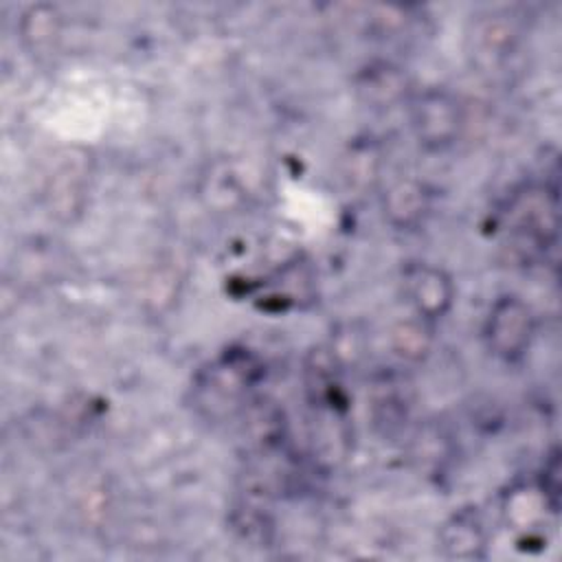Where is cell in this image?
I'll use <instances>...</instances> for the list:
<instances>
[{
  "label": "cell",
  "mask_w": 562,
  "mask_h": 562,
  "mask_svg": "<svg viewBox=\"0 0 562 562\" xmlns=\"http://www.w3.org/2000/svg\"><path fill=\"white\" fill-rule=\"evenodd\" d=\"M411 127L424 149L441 151L459 138L463 110L452 92L428 88L411 101Z\"/></svg>",
  "instance_id": "cell-2"
},
{
  "label": "cell",
  "mask_w": 562,
  "mask_h": 562,
  "mask_svg": "<svg viewBox=\"0 0 562 562\" xmlns=\"http://www.w3.org/2000/svg\"><path fill=\"white\" fill-rule=\"evenodd\" d=\"M356 90L371 108H389L406 94V77L386 61L371 64L356 77Z\"/></svg>",
  "instance_id": "cell-6"
},
{
  "label": "cell",
  "mask_w": 562,
  "mask_h": 562,
  "mask_svg": "<svg viewBox=\"0 0 562 562\" xmlns=\"http://www.w3.org/2000/svg\"><path fill=\"white\" fill-rule=\"evenodd\" d=\"M18 29H20V40L29 50L33 53L48 50L59 40L61 13L57 7L48 2H35L22 11Z\"/></svg>",
  "instance_id": "cell-7"
},
{
  "label": "cell",
  "mask_w": 562,
  "mask_h": 562,
  "mask_svg": "<svg viewBox=\"0 0 562 562\" xmlns=\"http://www.w3.org/2000/svg\"><path fill=\"white\" fill-rule=\"evenodd\" d=\"M83 176L86 169L83 165H79L77 158H70V162L59 165L57 173L50 180V191L48 193L53 198V211H81V202H83Z\"/></svg>",
  "instance_id": "cell-9"
},
{
  "label": "cell",
  "mask_w": 562,
  "mask_h": 562,
  "mask_svg": "<svg viewBox=\"0 0 562 562\" xmlns=\"http://www.w3.org/2000/svg\"><path fill=\"white\" fill-rule=\"evenodd\" d=\"M391 345L393 351L404 360H424L432 347V323L419 316L397 323L391 331Z\"/></svg>",
  "instance_id": "cell-8"
},
{
  "label": "cell",
  "mask_w": 562,
  "mask_h": 562,
  "mask_svg": "<svg viewBox=\"0 0 562 562\" xmlns=\"http://www.w3.org/2000/svg\"><path fill=\"white\" fill-rule=\"evenodd\" d=\"M536 334L533 310L516 294L498 296L483 323V338L492 356L503 362H518L531 347Z\"/></svg>",
  "instance_id": "cell-1"
},
{
  "label": "cell",
  "mask_w": 562,
  "mask_h": 562,
  "mask_svg": "<svg viewBox=\"0 0 562 562\" xmlns=\"http://www.w3.org/2000/svg\"><path fill=\"white\" fill-rule=\"evenodd\" d=\"M441 553L450 560H481L487 551V531L474 509L454 512L439 529Z\"/></svg>",
  "instance_id": "cell-4"
},
{
  "label": "cell",
  "mask_w": 562,
  "mask_h": 562,
  "mask_svg": "<svg viewBox=\"0 0 562 562\" xmlns=\"http://www.w3.org/2000/svg\"><path fill=\"white\" fill-rule=\"evenodd\" d=\"M404 296L415 316L435 323L450 312L454 303V283L439 266L413 263L404 270Z\"/></svg>",
  "instance_id": "cell-3"
},
{
  "label": "cell",
  "mask_w": 562,
  "mask_h": 562,
  "mask_svg": "<svg viewBox=\"0 0 562 562\" xmlns=\"http://www.w3.org/2000/svg\"><path fill=\"white\" fill-rule=\"evenodd\" d=\"M382 211L391 226L400 231L417 228L430 211V193L415 178L395 180L382 195Z\"/></svg>",
  "instance_id": "cell-5"
}]
</instances>
